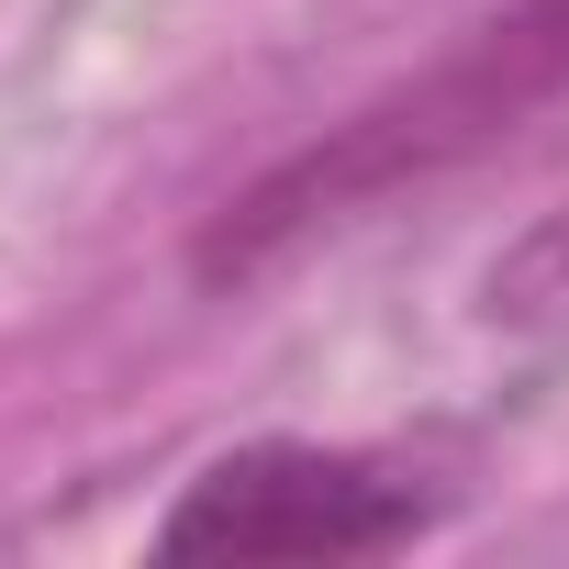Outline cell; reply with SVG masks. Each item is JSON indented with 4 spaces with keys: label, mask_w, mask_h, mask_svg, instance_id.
I'll return each instance as SVG.
<instances>
[{
    "label": "cell",
    "mask_w": 569,
    "mask_h": 569,
    "mask_svg": "<svg viewBox=\"0 0 569 569\" xmlns=\"http://www.w3.org/2000/svg\"><path fill=\"white\" fill-rule=\"evenodd\" d=\"M436 525V491L402 458L313 447V436H257L179 480L157 558H391Z\"/></svg>",
    "instance_id": "obj_2"
},
{
    "label": "cell",
    "mask_w": 569,
    "mask_h": 569,
    "mask_svg": "<svg viewBox=\"0 0 569 569\" xmlns=\"http://www.w3.org/2000/svg\"><path fill=\"white\" fill-rule=\"evenodd\" d=\"M480 313H491L502 336H569V201H558L536 234H513V246L491 257Z\"/></svg>",
    "instance_id": "obj_3"
},
{
    "label": "cell",
    "mask_w": 569,
    "mask_h": 569,
    "mask_svg": "<svg viewBox=\"0 0 569 569\" xmlns=\"http://www.w3.org/2000/svg\"><path fill=\"white\" fill-rule=\"evenodd\" d=\"M558 79H569V0H513V12L480 23L436 79H413L402 101L358 112L336 146H313L302 168H279L268 190H246V201L212 223L201 279H246V268H268L279 246H302V234L347 223L358 201H380V190H402V179H425V168L491 146V134L525 123Z\"/></svg>",
    "instance_id": "obj_1"
}]
</instances>
